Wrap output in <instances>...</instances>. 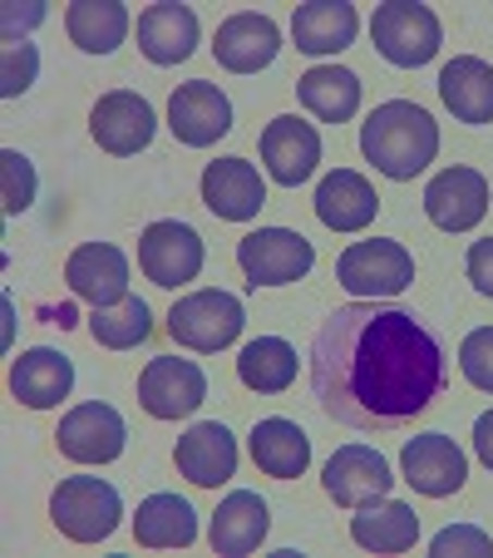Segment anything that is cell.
Here are the masks:
<instances>
[{
  "label": "cell",
  "instance_id": "obj_1",
  "mask_svg": "<svg viewBox=\"0 0 493 558\" xmlns=\"http://www.w3.org/2000/svg\"><path fill=\"white\" fill-rule=\"evenodd\" d=\"M449 361L415 312L346 302L311 337V390L350 430H399L440 401Z\"/></svg>",
  "mask_w": 493,
  "mask_h": 558
},
{
  "label": "cell",
  "instance_id": "obj_2",
  "mask_svg": "<svg viewBox=\"0 0 493 558\" xmlns=\"http://www.w3.org/2000/svg\"><path fill=\"white\" fill-rule=\"evenodd\" d=\"M360 154H366L385 179L405 183L434 163V154H440V124H434L420 105L390 99V105L370 109V119L360 124Z\"/></svg>",
  "mask_w": 493,
  "mask_h": 558
},
{
  "label": "cell",
  "instance_id": "obj_3",
  "mask_svg": "<svg viewBox=\"0 0 493 558\" xmlns=\"http://www.w3.org/2000/svg\"><path fill=\"white\" fill-rule=\"evenodd\" d=\"M50 519L64 538H74V544H99V538H109L119 529L124 499H119V489L109 485V480L70 474V480H60L50 495Z\"/></svg>",
  "mask_w": 493,
  "mask_h": 558
},
{
  "label": "cell",
  "instance_id": "obj_4",
  "mask_svg": "<svg viewBox=\"0 0 493 558\" xmlns=\"http://www.w3.org/2000/svg\"><path fill=\"white\" fill-rule=\"evenodd\" d=\"M336 277L356 302H390V296L409 292L415 282V257L395 238H370V243H350L336 263Z\"/></svg>",
  "mask_w": 493,
  "mask_h": 558
},
{
  "label": "cell",
  "instance_id": "obj_5",
  "mask_svg": "<svg viewBox=\"0 0 493 558\" xmlns=\"http://www.w3.org/2000/svg\"><path fill=\"white\" fill-rule=\"evenodd\" d=\"M370 35H375V50L385 54L399 70H415V64H430L440 54V15L430 5H415V0H390V5H375V21H370Z\"/></svg>",
  "mask_w": 493,
  "mask_h": 558
},
{
  "label": "cell",
  "instance_id": "obj_6",
  "mask_svg": "<svg viewBox=\"0 0 493 558\" xmlns=\"http://www.w3.org/2000/svg\"><path fill=\"white\" fill-rule=\"evenodd\" d=\"M242 302L232 292H218V287H202V292H188L183 302H173L169 312V337L188 351H222L237 341L242 331Z\"/></svg>",
  "mask_w": 493,
  "mask_h": 558
},
{
  "label": "cell",
  "instance_id": "obj_7",
  "mask_svg": "<svg viewBox=\"0 0 493 558\" xmlns=\"http://www.w3.org/2000/svg\"><path fill=\"white\" fill-rule=\"evenodd\" d=\"M237 267L247 287H286L316 267V247L292 228H257L237 243Z\"/></svg>",
  "mask_w": 493,
  "mask_h": 558
},
{
  "label": "cell",
  "instance_id": "obj_8",
  "mask_svg": "<svg viewBox=\"0 0 493 558\" xmlns=\"http://www.w3.org/2000/svg\"><path fill=\"white\" fill-rule=\"evenodd\" d=\"M202 238L178 218L148 222L144 238H138V267L153 287H183L202 272Z\"/></svg>",
  "mask_w": 493,
  "mask_h": 558
},
{
  "label": "cell",
  "instance_id": "obj_9",
  "mask_svg": "<svg viewBox=\"0 0 493 558\" xmlns=\"http://www.w3.org/2000/svg\"><path fill=\"white\" fill-rule=\"evenodd\" d=\"M208 401V376H202L198 361L183 356H153L138 376V405H144L153 421H178L193 415Z\"/></svg>",
  "mask_w": 493,
  "mask_h": 558
},
{
  "label": "cell",
  "instance_id": "obj_10",
  "mask_svg": "<svg viewBox=\"0 0 493 558\" xmlns=\"http://www.w3.org/2000/svg\"><path fill=\"white\" fill-rule=\"evenodd\" d=\"M399 470H405V485L424 499H449V495H459L464 480H469L464 450L440 430H424V435H415V440H405Z\"/></svg>",
  "mask_w": 493,
  "mask_h": 558
},
{
  "label": "cell",
  "instance_id": "obj_11",
  "mask_svg": "<svg viewBox=\"0 0 493 558\" xmlns=\"http://www.w3.org/2000/svg\"><path fill=\"white\" fill-rule=\"evenodd\" d=\"M321 489L336 499L341 509H360L375 505L395 489V474H390V460L370 445H341L321 470Z\"/></svg>",
  "mask_w": 493,
  "mask_h": 558
},
{
  "label": "cell",
  "instance_id": "obj_12",
  "mask_svg": "<svg viewBox=\"0 0 493 558\" xmlns=\"http://www.w3.org/2000/svg\"><path fill=\"white\" fill-rule=\"evenodd\" d=\"M54 445H60V454H70V460H79V464H109L124 454L128 425L109 401H85L60 421Z\"/></svg>",
  "mask_w": 493,
  "mask_h": 558
},
{
  "label": "cell",
  "instance_id": "obj_13",
  "mask_svg": "<svg viewBox=\"0 0 493 558\" xmlns=\"http://www.w3.org/2000/svg\"><path fill=\"white\" fill-rule=\"evenodd\" d=\"M153 129H158V114L144 95L134 89H109L99 95V105L89 109V134L104 154H138V148L153 144Z\"/></svg>",
  "mask_w": 493,
  "mask_h": 558
},
{
  "label": "cell",
  "instance_id": "obj_14",
  "mask_svg": "<svg viewBox=\"0 0 493 558\" xmlns=\"http://www.w3.org/2000/svg\"><path fill=\"white\" fill-rule=\"evenodd\" d=\"M424 213H430V222L444 232L479 228L483 213H489V179H483L479 169H464V163L434 173L430 189H424Z\"/></svg>",
  "mask_w": 493,
  "mask_h": 558
},
{
  "label": "cell",
  "instance_id": "obj_15",
  "mask_svg": "<svg viewBox=\"0 0 493 558\" xmlns=\"http://www.w3.org/2000/svg\"><path fill=\"white\" fill-rule=\"evenodd\" d=\"M262 163L282 189H301L316 173V163H321V134H316V124H306L296 114L272 119L262 129Z\"/></svg>",
  "mask_w": 493,
  "mask_h": 558
},
{
  "label": "cell",
  "instance_id": "obj_16",
  "mask_svg": "<svg viewBox=\"0 0 493 558\" xmlns=\"http://www.w3.org/2000/svg\"><path fill=\"white\" fill-rule=\"evenodd\" d=\"M198 189L202 203L227 222H247L267 208V183L257 173V163H247V158H212Z\"/></svg>",
  "mask_w": 493,
  "mask_h": 558
},
{
  "label": "cell",
  "instance_id": "obj_17",
  "mask_svg": "<svg viewBox=\"0 0 493 558\" xmlns=\"http://www.w3.org/2000/svg\"><path fill=\"white\" fill-rule=\"evenodd\" d=\"M169 129L188 148L218 144L232 129V99L222 95L218 85H208V80H188V85H178L169 99Z\"/></svg>",
  "mask_w": 493,
  "mask_h": 558
},
{
  "label": "cell",
  "instance_id": "obj_18",
  "mask_svg": "<svg viewBox=\"0 0 493 558\" xmlns=\"http://www.w3.org/2000/svg\"><path fill=\"white\" fill-rule=\"evenodd\" d=\"M64 282L79 302L89 306H114L128 296V257L114 243H85L74 247L64 263Z\"/></svg>",
  "mask_w": 493,
  "mask_h": 558
},
{
  "label": "cell",
  "instance_id": "obj_19",
  "mask_svg": "<svg viewBox=\"0 0 493 558\" xmlns=\"http://www.w3.org/2000/svg\"><path fill=\"white\" fill-rule=\"evenodd\" d=\"M282 50V31H276L272 15H257V11H242L227 15L218 25V40H212V54H218L222 70L232 74H257L276 60Z\"/></svg>",
  "mask_w": 493,
  "mask_h": 558
},
{
  "label": "cell",
  "instance_id": "obj_20",
  "mask_svg": "<svg viewBox=\"0 0 493 558\" xmlns=\"http://www.w3.org/2000/svg\"><path fill=\"white\" fill-rule=\"evenodd\" d=\"M173 460H178V474L188 480V485L218 489V485H227L232 474H237V440H232L227 425L198 421V425H193V430L178 440Z\"/></svg>",
  "mask_w": 493,
  "mask_h": 558
},
{
  "label": "cell",
  "instance_id": "obj_21",
  "mask_svg": "<svg viewBox=\"0 0 493 558\" xmlns=\"http://www.w3.org/2000/svg\"><path fill=\"white\" fill-rule=\"evenodd\" d=\"M74 390V361L64 351L35 347L11 361V396L30 411H50Z\"/></svg>",
  "mask_w": 493,
  "mask_h": 558
},
{
  "label": "cell",
  "instance_id": "obj_22",
  "mask_svg": "<svg viewBox=\"0 0 493 558\" xmlns=\"http://www.w3.org/2000/svg\"><path fill=\"white\" fill-rule=\"evenodd\" d=\"M375 213H380V193L356 169L325 173L321 189H316V218L331 232H360L375 222Z\"/></svg>",
  "mask_w": 493,
  "mask_h": 558
},
{
  "label": "cell",
  "instance_id": "obj_23",
  "mask_svg": "<svg viewBox=\"0 0 493 558\" xmlns=\"http://www.w3.org/2000/svg\"><path fill=\"white\" fill-rule=\"evenodd\" d=\"M440 99L459 124H493V64L459 54L440 70Z\"/></svg>",
  "mask_w": 493,
  "mask_h": 558
},
{
  "label": "cell",
  "instance_id": "obj_24",
  "mask_svg": "<svg viewBox=\"0 0 493 558\" xmlns=\"http://www.w3.org/2000/svg\"><path fill=\"white\" fill-rule=\"evenodd\" d=\"M360 31L356 5L346 0H306L292 15V40L301 54H341Z\"/></svg>",
  "mask_w": 493,
  "mask_h": 558
},
{
  "label": "cell",
  "instance_id": "obj_25",
  "mask_svg": "<svg viewBox=\"0 0 493 558\" xmlns=\"http://www.w3.org/2000/svg\"><path fill=\"white\" fill-rule=\"evenodd\" d=\"M267 529H272L267 499L252 495V489H232V495L218 505V514H212L208 538L222 558H242V554H252V548L262 544Z\"/></svg>",
  "mask_w": 493,
  "mask_h": 558
},
{
  "label": "cell",
  "instance_id": "obj_26",
  "mask_svg": "<svg viewBox=\"0 0 493 558\" xmlns=\"http://www.w3.org/2000/svg\"><path fill=\"white\" fill-rule=\"evenodd\" d=\"M193 45H198V15H193V5L163 0V5H148L138 15V50H144V60L178 64L193 54Z\"/></svg>",
  "mask_w": 493,
  "mask_h": 558
},
{
  "label": "cell",
  "instance_id": "obj_27",
  "mask_svg": "<svg viewBox=\"0 0 493 558\" xmlns=\"http://www.w3.org/2000/svg\"><path fill=\"white\" fill-rule=\"evenodd\" d=\"M350 538L370 554H405L420 538V514L399 499H375V505H360L356 519H350Z\"/></svg>",
  "mask_w": 493,
  "mask_h": 558
},
{
  "label": "cell",
  "instance_id": "obj_28",
  "mask_svg": "<svg viewBox=\"0 0 493 558\" xmlns=\"http://www.w3.org/2000/svg\"><path fill=\"white\" fill-rule=\"evenodd\" d=\"M252 460L272 480H301L306 464H311V440H306V430L296 421L272 415V421L252 425Z\"/></svg>",
  "mask_w": 493,
  "mask_h": 558
},
{
  "label": "cell",
  "instance_id": "obj_29",
  "mask_svg": "<svg viewBox=\"0 0 493 558\" xmlns=\"http://www.w3.org/2000/svg\"><path fill=\"white\" fill-rule=\"evenodd\" d=\"M296 95L311 109L321 124H346L360 109V80L341 64H311V70L296 80Z\"/></svg>",
  "mask_w": 493,
  "mask_h": 558
},
{
  "label": "cell",
  "instance_id": "obj_30",
  "mask_svg": "<svg viewBox=\"0 0 493 558\" xmlns=\"http://www.w3.org/2000/svg\"><path fill=\"white\" fill-rule=\"evenodd\" d=\"M64 31L85 54H114L128 35L124 0H74L64 11Z\"/></svg>",
  "mask_w": 493,
  "mask_h": 558
},
{
  "label": "cell",
  "instance_id": "obj_31",
  "mask_svg": "<svg viewBox=\"0 0 493 558\" xmlns=\"http://www.w3.org/2000/svg\"><path fill=\"white\" fill-rule=\"evenodd\" d=\"M134 538L144 548H188L198 538V514L178 495H148L134 514Z\"/></svg>",
  "mask_w": 493,
  "mask_h": 558
},
{
  "label": "cell",
  "instance_id": "obj_32",
  "mask_svg": "<svg viewBox=\"0 0 493 558\" xmlns=\"http://www.w3.org/2000/svg\"><path fill=\"white\" fill-rule=\"evenodd\" d=\"M237 380L257 396H276L296 380V347L282 337H257L237 351Z\"/></svg>",
  "mask_w": 493,
  "mask_h": 558
},
{
  "label": "cell",
  "instance_id": "obj_33",
  "mask_svg": "<svg viewBox=\"0 0 493 558\" xmlns=\"http://www.w3.org/2000/svg\"><path fill=\"white\" fill-rule=\"evenodd\" d=\"M89 331H95L99 347L128 351V347H138V341H148V331H153V312H148L144 296L128 292L124 302H114V306H95V312H89Z\"/></svg>",
  "mask_w": 493,
  "mask_h": 558
},
{
  "label": "cell",
  "instance_id": "obj_34",
  "mask_svg": "<svg viewBox=\"0 0 493 558\" xmlns=\"http://www.w3.org/2000/svg\"><path fill=\"white\" fill-rule=\"evenodd\" d=\"M40 74V50L30 40H5V54H0V95L15 99L35 85Z\"/></svg>",
  "mask_w": 493,
  "mask_h": 558
},
{
  "label": "cell",
  "instance_id": "obj_35",
  "mask_svg": "<svg viewBox=\"0 0 493 558\" xmlns=\"http://www.w3.org/2000/svg\"><path fill=\"white\" fill-rule=\"evenodd\" d=\"M0 179H5V189H0V203H5V213H25L35 203V163L25 154H15V148H5L0 154Z\"/></svg>",
  "mask_w": 493,
  "mask_h": 558
},
{
  "label": "cell",
  "instance_id": "obj_36",
  "mask_svg": "<svg viewBox=\"0 0 493 558\" xmlns=\"http://www.w3.org/2000/svg\"><path fill=\"white\" fill-rule=\"evenodd\" d=\"M434 558H493V538L479 524H449L430 538Z\"/></svg>",
  "mask_w": 493,
  "mask_h": 558
},
{
  "label": "cell",
  "instance_id": "obj_37",
  "mask_svg": "<svg viewBox=\"0 0 493 558\" xmlns=\"http://www.w3.org/2000/svg\"><path fill=\"white\" fill-rule=\"evenodd\" d=\"M459 371H464V380H469V386H479V390H489V396H493V327H479V331H469V337H464Z\"/></svg>",
  "mask_w": 493,
  "mask_h": 558
},
{
  "label": "cell",
  "instance_id": "obj_38",
  "mask_svg": "<svg viewBox=\"0 0 493 558\" xmlns=\"http://www.w3.org/2000/svg\"><path fill=\"white\" fill-rule=\"evenodd\" d=\"M469 282H473V292L479 296H493V238H483V243H473L469 247Z\"/></svg>",
  "mask_w": 493,
  "mask_h": 558
},
{
  "label": "cell",
  "instance_id": "obj_39",
  "mask_svg": "<svg viewBox=\"0 0 493 558\" xmlns=\"http://www.w3.org/2000/svg\"><path fill=\"white\" fill-rule=\"evenodd\" d=\"M0 21H5V40H15V31H30V25H40L45 21V5H5V15H0Z\"/></svg>",
  "mask_w": 493,
  "mask_h": 558
},
{
  "label": "cell",
  "instance_id": "obj_40",
  "mask_svg": "<svg viewBox=\"0 0 493 558\" xmlns=\"http://www.w3.org/2000/svg\"><path fill=\"white\" fill-rule=\"evenodd\" d=\"M473 454L493 470V411H483L479 421H473Z\"/></svg>",
  "mask_w": 493,
  "mask_h": 558
}]
</instances>
